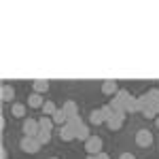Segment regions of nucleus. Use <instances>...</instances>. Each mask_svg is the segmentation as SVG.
<instances>
[{"label": "nucleus", "instance_id": "21", "mask_svg": "<svg viewBox=\"0 0 159 159\" xmlns=\"http://www.w3.org/2000/svg\"><path fill=\"white\" fill-rule=\"evenodd\" d=\"M36 138H38V142L45 147V144H49V140H51V132H47V129H40Z\"/></svg>", "mask_w": 159, "mask_h": 159}, {"label": "nucleus", "instance_id": "23", "mask_svg": "<svg viewBox=\"0 0 159 159\" xmlns=\"http://www.w3.org/2000/svg\"><path fill=\"white\" fill-rule=\"evenodd\" d=\"M100 110H102V115L106 117V121H108L110 117L115 115V112H112V108H110V104H104V106H100Z\"/></svg>", "mask_w": 159, "mask_h": 159}, {"label": "nucleus", "instance_id": "25", "mask_svg": "<svg viewBox=\"0 0 159 159\" xmlns=\"http://www.w3.org/2000/svg\"><path fill=\"white\" fill-rule=\"evenodd\" d=\"M96 157H98V159H110V157H108V153H104V151H102L100 155H96Z\"/></svg>", "mask_w": 159, "mask_h": 159}, {"label": "nucleus", "instance_id": "11", "mask_svg": "<svg viewBox=\"0 0 159 159\" xmlns=\"http://www.w3.org/2000/svg\"><path fill=\"white\" fill-rule=\"evenodd\" d=\"M89 121L93 123V125H102V123H106V117L102 115L100 108H93L91 112H89Z\"/></svg>", "mask_w": 159, "mask_h": 159}, {"label": "nucleus", "instance_id": "17", "mask_svg": "<svg viewBox=\"0 0 159 159\" xmlns=\"http://www.w3.org/2000/svg\"><path fill=\"white\" fill-rule=\"evenodd\" d=\"M89 138H91V134H89V127H87L85 123H83V125L76 129V140H83V142H87Z\"/></svg>", "mask_w": 159, "mask_h": 159}, {"label": "nucleus", "instance_id": "2", "mask_svg": "<svg viewBox=\"0 0 159 159\" xmlns=\"http://www.w3.org/2000/svg\"><path fill=\"white\" fill-rule=\"evenodd\" d=\"M19 147H21V151H24V153L36 155L43 144L38 142V138H28V136H24V138H21V142H19Z\"/></svg>", "mask_w": 159, "mask_h": 159}, {"label": "nucleus", "instance_id": "27", "mask_svg": "<svg viewBox=\"0 0 159 159\" xmlns=\"http://www.w3.org/2000/svg\"><path fill=\"white\" fill-rule=\"evenodd\" d=\"M87 159H98V157L96 155H87Z\"/></svg>", "mask_w": 159, "mask_h": 159}, {"label": "nucleus", "instance_id": "5", "mask_svg": "<svg viewBox=\"0 0 159 159\" xmlns=\"http://www.w3.org/2000/svg\"><path fill=\"white\" fill-rule=\"evenodd\" d=\"M125 115H127V112H115L108 121H106V125H108L110 132H119V129H121L123 123H125Z\"/></svg>", "mask_w": 159, "mask_h": 159}, {"label": "nucleus", "instance_id": "19", "mask_svg": "<svg viewBox=\"0 0 159 159\" xmlns=\"http://www.w3.org/2000/svg\"><path fill=\"white\" fill-rule=\"evenodd\" d=\"M66 125H68V127H72L74 132H76V129H79V127L83 125V119H81V115H76V117H70Z\"/></svg>", "mask_w": 159, "mask_h": 159}, {"label": "nucleus", "instance_id": "4", "mask_svg": "<svg viewBox=\"0 0 159 159\" xmlns=\"http://www.w3.org/2000/svg\"><path fill=\"white\" fill-rule=\"evenodd\" d=\"M85 151H87V155H100L102 153V138L100 136H91L85 142Z\"/></svg>", "mask_w": 159, "mask_h": 159}, {"label": "nucleus", "instance_id": "24", "mask_svg": "<svg viewBox=\"0 0 159 159\" xmlns=\"http://www.w3.org/2000/svg\"><path fill=\"white\" fill-rule=\"evenodd\" d=\"M119 159H136V157L132 155V153H121V155H119Z\"/></svg>", "mask_w": 159, "mask_h": 159}, {"label": "nucleus", "instance_id": "13", "mask_svg": "<svg viewBox=\"0 0 159 159\" xmlns=\"http://www.w3.org/2000/svg\"><path fill=\"white\" fill-rule=\"evenodd\" d=\"M61 108L66 110V115H68V119L70 117H76L79 115V108H76V102H72V100H68V102H64V106Z\"/></svg>", "mask_w": 159, "mask_h": 159}, {"label": "nucleus", "instance_id": "29", "mask_svg": "<svg viewBox=\"0 0 159 159\" xmlns=\"http://www.w3.org/2000/svg\"><path fill=\"white\" fill-rule=\"evenodd\" d=\"M51 159H57V157H51Z\"/></svg>", "mask_w": 159, "mask_h": 159}, {"label": "nucleus", "instance_id": "6", "mask_svg": "<svg viewBox=\"0 0 159 159\" xmlns=\"http://www.w3.org/2000/svg\"><path fill=\"white\" fill-rule=\"evenodd\" d=\"M136 144L138 147H151L153 144V132H148V129H138L136 132Z\"/></svg>", "mask_w": 159, "mask_h": 159}, {"label": "nucleus", "instance_id": "18", "mask_svg": "<svg viewBox=\"0 0 159 159\" xmlns=\"http://www.w3.org/2000/svg\"><path fill=\"white\" fill-rule=\"evenodd\" d=\"M43 112H45L47 117H53V115L57 112V106H55V104H53L51 100H47V102L43 104Z\"/></svg>", "mask_w": 159, "mask_h": 159}, {"label": "nucleus", "instance_id": "3", "mask_svg": "<svg viewBox=\"0 0 159 159\" xmlns=\"http://www.w3.org/2000/svg\"><path fill=\"white\" fill-rule=\"evenodd\" d=\"M21 129H24V136H28V138H36L38 132H40L38 119H24V125H21Z\"/></svg>", "mask_w": 159, "mask_h": 159}, {"label": "nucleus", "instance_id": "8", "mask_svg": "<svg viewBox=\"0 0 159 159\" xmlns=\"http://www.w3.org/2000/svg\"><path fill=\"white\" fill-rule=\"evenodd\" d=\"M60 138L64 140V142L76 140V132H74L72 127H68V125H61V127H60Z\"/></svg>", "mask_w": 159, "mask_h": 159}, {"label": "nucleus", "instance_id": "7", "mask_svg": "<svg viewBox=\"0 0 159 159\" xmlns=\"http://www.w3.org/2000/svg\"><path fill=\"white\" fill-rule=\"evenodd\" d=\"M117 91H119L117 81H104L102 83V93L104 96H117Z\"/></svg>", "mask_w": 159, "mask_h": 159}, {"label": "nucleus", "instance_id": "26", "mask_svg": "<svg viewBox=\"0 0 159 159\" xmlns=\"http://www.w3.org/2000/svg\"><path fill=\"white\" fill-rule=\"evenodd\" d=\"M0 159H7V148H2V151H0Z\"/></svg>", "mask_w": 159, "mask_h": 159}, {"label": "nucleus", "instance_id": "12", "mask_svg": "<svg viewBox=\"0 0 159 159\" xmlns=\"http://www.w3.org/2000/svg\"><path fill=\"white\" fill-rule=\"evenodd\" d=\"M51 119H53L55 125H60V127H61V125H66V123H68V115H66V110H64V108H57V112H55Z\"/></svg>", "mask_w": 159, "mask_h": 159}, {"label": "nucleus", "instance_id": "1", "mask_svg": "<svg viewBox=\"0 0 159 159\" xmlns=\"http://www.w3.org/2000/svg\"><path fill=\"white\" fill-rule=\"evenodd\" d=\"M129 98H132V96H129L127 89H119L117 96L110 100V108H112V112H125V106H127Z\"/></svg>", "mask_w": 159, "mask_h": 159}, {"label": "nucleus", "instance_id": "20", "mask_svg": "<svg viewBox=\"0 0 159 159\" xmlns=\"http://www.w3.org/2000/svg\"><path fill=\"white\" fill-rule=\"evenodd\" d=\"M11 115L13 117H24L25 115V104H13V108H11Z\"/></svg>", "mask_w": 159, "mask_h": 159}, {"label": "nucleus", "instance_id": "10", "mask_svg": "<svg viewBox=\"0 0 159 159\" xmlns=\"http://www.w3.org/2000/svg\"><path fill=\"white\" fill-rule=\"evenodd\" d=\"M0 96H2V102H13V98H15V89H13V85L4 83L2 89H0Z\"/></svg>", "mask_w": 159, "mask_h": 159}, {"label": "nucleus", "instance_id": "16", "mask_svg": "<svg viewBox=\"0 0 159 159\" xmlns=\"http://www.w3.org/2000/svg\"><path fill=\"white\" fill-rule=\"evenodd\" d=\"M38 125H40V129H47V132H51L55 123H53V119H51V117H47V115H43V117L38 119Z\"/></svg>", "mask_w": 159, "mask_h": 159}, {"label": "nucleus", "instance_id": "28", "mask_svg": "<svg viewBox=\"0 0 159 159\" xmlns=\"http://www.w3.org/2000/svg\"><path fill=\"white\" fill-rule=\"evenodd\" d=\"M155 123H157V127H159V117H157V119H155Z\"/></svg>", "mask_w": 159, "mask_h": 159}, {"label": "nucleus", "instance_id": "15", "mask_svg": "<svg viewBox=\"0 0 159 159\" xmlns=\"http://www.w3.org/2000/svg\"><path fill=\"white\" fill-rule=\"evenodd\" d=\"M32 87H34V91H36V93H47V91H49V81L38 79V81L32 83Z\"/></svg>", "mask_w": 159, "mask_h": 159}, {"label": "nucleus", "instance_id": "14", "mask_svg": "<svg viewBox=\"0 0 159 159\" xmlns=\"http://www.w3.org/2000/svg\"><path fill=\"white\" fill-rule=\"evenodd\" d=\"M142 110V106H140V100L138 98H129V102H127V106H125V112H140Z\"/></svg>", "mask_w": 159, "mask_h": 159}, {"label": "nucleus", "instance_id": "22", "mask_svg": "<svg viewBox=\"0 0 159 159\" xmlns=\"http://www.w3.org/2000/svg\"><path fill=\"white\" fill-rule=\"evenodd\" d=\"M147 93L151 96V100H153V106H155V110H157V115H159V89H148Z\"/></svg>", "mask_w": 159, "mask_h": 159}, {"label": "nucleus", "instance_id": "9", "mask_svg": "<svg viewBox=\"0 0 159 159\" xmlns=\"http://www.w3.org/2000/svg\"><path fill=\"white\" fill-rule=\"evenodd\" d=\"M43 104H45L43 96L36 93V91H32V93H30V98H28V106H30V108H43Z\"/></svg>", "mask_w": 159, "mask_h": 159}]
</instances>
